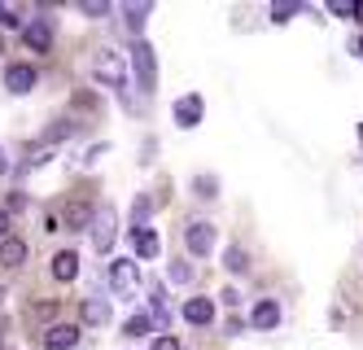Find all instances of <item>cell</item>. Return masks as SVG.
<instances>
[{"label": "cell", "instance_id": "obj_5", "mask_svg": "<svg viewBox=\"0 0 363 350\" xmlns=\"http://www.w3.org/2000/svg\"><path fill=\"white\" fill-rule=\"evenodd\" d=\"M110 285H114L118 293H132V289L140 285V267H136L132 258H118V263L110 267Z\"/></svg>", "mask_w": 363, "mask_h": 350}, {"label": "cell", "instance_id": "obj_4", "mask_svg": "<svg viewBox=\"0 0 363 350\" xmlns=\"http://www.w3.org/2000/svg\"><path fill=\"white\" fill-rule=\"evenodd\" d=\"M184 241H189V254L193 258H206V254L215 250V224H189Z\"/></svg>", "mask_w": 363, "mask_h": 350}, {"label": "cell", "instance_id": "obj_14", "mask_svg": "<svg viewBox=\"0 0 363 350\" xmlns=\"http://www.w3.org/2000/svg\"><path fill=\"white\" fill-rule=\"evenodd\" d=\"M22 40H27L35 53H48V48H53V35H48V26H44V22H31L27 31H22Z\"/></svg>", "mask_w": 363, "mask_h": 350}, {"label": "cell", "instance_id": "obj_12", "mask_svg": "<svg viewBox=\"0 0 363 350\" xmlns=\"http://www.w3.org/2000/svg\"><path fill=\"white\" fill-rule=\"evenodd\" d=\"M74 276H79V254H74V250H62L57 258H53V280H74Z\"/></svg>", "mask_w": 363, "mask_h": 350}, {"label": "cell", "instance_id": "obj_3", "mask_svg": "<svg viewBox=\"0 0 363 350\" xmlns=\"http://www.w3.org/2000/svg\"><path fill=\"white\" fill-rule=\"evenodd\" d=\"M114 232H118V214H114L110 206H101V210L92 214V250H96V254H110Z\"/></svg>", "mask_w": 363, "mask_h": 350}, {"label": "cell", "instance_id": "obj_22", "mask_svg": "<svg viewBox=\"0 0 363 350\" xmlns=\"http://www.w3.org/2000/svg\"><path fill=\"white\" fill-rule=\"evenodd\" d=\"M294 9H298V5H276V9H272V18H276V22H289V18H294Z\"/></svg>", "mask_w": 363, "mask_h": 350}, {"label": "cell", "instance_id": "obj_30", "mask_svg": "<svg viewBox=\"0 0 363 350\" xmlns=\"http://www.w3.org/2000/svg\"><path fill=\"white\" fill-rule=\"evenodd\" d=\"M359 18H363V13H359Z\"/></svg>", "mask_w": 363, "mask_h": 350}, {"label": "cell", "instance_id": "obj_9", "mask_svg": "<svg viewBox=\"0 0 363 350\" xmlns=\"http://www.w3.org/2000/svg\"><path fill=\"white\" fill-rule=\"evenodd\" d=\"M175 123H179V127H197V123H201V97H197V92L175 101Z\"/></svg>", "mask_w": 363, "mask_h": 350}, {"label": "cell", "instance_id": "obj_7", "mask_svg": "<svg viewBox=\"0 0 363 350\" xmlns=\"http://www.w3.org/2000/svg\"><path fill=\"white\" fill-rule=\"evenodd\" d=\"M184 319H189L193 329H206V324L215 319V302H211V298H189V302H184Z\"/></svg>", "mask_w": 363, "mask_h": 350}, {"label": "cell", "instance_id": "obj_17", "mask_svg": "<svg viewBox=\"0 0 363 350\" xmlns=\"http://www.w3.org/2000/svg\"><path fill=\"white\" fill-rule=\"evenodd\" d=\"M127 18H132V31H136V40H140V26H145V18H149V5L140 0V5H127Z\"/></svg>", "mask_w": 363, "mask_h": 350}, {"label": "cell", "instance_id": "obj_26", "mask_svg": "<svg viewBox=\"0 0 363 350\" xmlns=\"http://www.w3.org/2000/svg\"><path fill=\"white\" fill-rule=\"evenodd\" d=\"M0 171H5V153H0Z\"/></svg>", "mask_w": 363, "mask_h": 350}, {"label": "cell", "instance_id": "obj_19", "mask_svg": "<svg viewBox=\"0 0 363 350\" xmlns=\"http://www.w3.org/2000/svg\"><path fill=\"white\" fill-rule=\"evenodd\" d=\"M223 263H228V272H245V267H250V258H245V250H237V246H232V250H228V258H223Z\"/></svg>", "mask_w": 363, "mask_h": 350}, {"label": "cell", "instance_id": "obj_11", "mask_svg": "<svg viewBox=\"0 0 363 350\" xmlns=\"http://www.w3.org/2000/svg\"><path fill=\"white\" fill-rule=\"evenodd\" d=\"M132 246H136V254H140V258H158L162 236L153 232V228H136V232H132Z\"/></svg>", "mask_w": 363, "mask_h": 350}, {"label": "cell", "instance_id": "obj_25", "mask_svg": "<svg viewBox=\"0 0 363 350\" xmlns=\"http://www.w3.org/2000/svg\"><path fill=\"white\" fill-rule=\"evenodd\" d=\"M350 53H354V58H363V40H350Z\"/></svg>", "mask_w": 363, "mask_h": 350}, {"label": "cell", "instance_id": "obj_24", "mask_svg": "<svg viewBox=\"0 0 363 350\" xmlns=\"http://www.w3.org/2000/svg\"><path fill=\"white\" fill-rule=\"evenodd\" d=\"M9 236V210H0V241Z\"/></svg>", "mask_w": 363, "mask_h": 350}, {"label": "cell", "instance_id": "obj_16", "mask_svg": "<svg viewBox=\"0 0 363 350\" xmlns=\"http://www.w3.org/2000/svg\"><path fill=\"white\" fill-rule=\"evenodd\" d=\"M149 329H153V315H136V319H127V324H123L127 337H145Z\"/></svg>", "mask_w": 363, "mask_h": 350}, {"label": "cell", "instance_id": "obj_20", "mask_svg": "<svg viewBox=\"0 0 363 350\" xmlns=\"http://www.w3.org/2000/svg\"><path fill=\"white\" fill-rule=\"evenodd\" d=\"M167 276H171V285H184V280H189V263H184V258H175Z\"/></svg>", "mask_w": 363, "mask_h": 350}, {"label": "cell", "instance_id": "obj_15", "mask_svg": "<svg viewBox=\"0 0 363 350\" xmlns=\"http://www.w3.org/2000/svg\"><path fill=\"white\" fill-rule=\"evenodd\" d=\"M84 319H88V324H106V319H110L106 298H88V302H84Z\"/></svg>", "mask_w": 363, "mask_h": 350}, {"label": "cell", "instance_id": "obj_10", "mask_svg": "<svg viewBox=\"0 0 363 350\" xmlns=\"http://www.w3.org/2000/svg\"><path fill=\"white\" fill-rule=\"evenodd\" d=\"M27 263V241L22 236H5L0 241V267H22Z\"/></svg>", "mask_w": 363, "mask_h": 350}, {"label": "cell", "instance_id": "obj_29", "mask_svg": "<svg viewBox=\"0 0 363 350\" xmlns=\"http://www.w3.org/2000/svg\"><path fill=\"white\" fill-rule=\"evenodd\" d=\"M359 136H363V127H359Z\"/></svg>", "mask_w": 363, "mask_h": 350}, {"label": "cell", "instance_id": "obj_1", "mask_svg": "<svg viewBox=\"0 0 363 350\" xmlns=\"http://www.w3.org/2000/svg\"><path fill=\"white\" fill-rule=\"evenodd\" d=\"M92 66H96V79H101V84H110L114 92L127 97V66H123V58H118L114 48H96Z\"/></svg>", "mask_w": 363, "mask_h": 350}, {"label": "cell", "instance_id": "obj_18", "mask_svg": "<svg viewBox=\"0 0 363 350\" xmlns=\"http://www.w3.org/2000/svg\"><path fill=\"white\" fill-rule=\"evenodd\" d=\"M149 214H153V202L140 193V197H136V206H132V219H136V228H145V219H149Z\"/></svg>", "mask_w": 363, "mask_h": 350}, {"label": "cell", "instance_id": "obj_23", "mask_svg": "<svg viewBox=\"0 0 363 350\" xmlns=\"http://www.w3.org/2000/svg\"><path fill=\"white\" fill-rule=\"evenodd\" d=\"M153 350H179V341H175V337H171V333H162V337H158V341H153Z\"/></svg>", "mask_w": 363, "mask_h": 350}, {"label": "cell", "instance_id": "obj_8", "mask_svg": "<svg viewBox=\"0 0 363 350\" xmlns=\"http://www.w3.org/2000/svg\"><path fill=\"white\" fill-rule=\"evenodd\" d=\"M74 341H79V329H74V324H53V329L44 333L48 350H74Z\"/></svg>", "mask_w": 363, "mask_h": 350}, {"label": "cell", "instance_id": "obj_27", "mask_svg": "<svg viewBox=\"0 0 363 350\" xmlns=\"http://www.w3.org/2000/svg\"><path fill=\"white\" fill-rule=\"evenodd\" d=\"M0 298H5V289H0Z\"/></svg>", "mask_w": 363, "mask_h": 350}, {"label": "cell", "instance_id": "obj_2", "mask_svg": "<svg viewBox=\"0 0 363 350\" xmlns=\"http://www.w3.org/2000/svg\"><path fill=\"white\" fill-rule=\"evenodd\" d=\"M132 66H136L140 92H153V88H158V58H153L149 40H132Z\"/></svg>", "mask_w": 363, "mask_h": 350}, {"label": "cell", "instance_id": "obj_6", "mask_svg": "<svg viewBox=\"0 0 363 350\" xmlns=\"http://www.w3.org/2000/svg\"><path fill=\"white\" fill-rule=\"evenodd\" d=\"M5 88H9L13 97L31 92V88H35V66H27V62H13V66L5 70Z\"/></svg>", "mask_w": 363, "mask_h": 350}, {"label": "cell", "instance_id": "obj_21", "mask_svg": "<svg viewBox=\"0 0 363 350\" xmlns=\"http://www.w3.org/2000/svg\"><path fill=\"white\" fill-rule=\"evenodd\" d=\"M84 13H88V18H106L110 5H106V0H84Z\"/></svg>", "mask_w": 363, "mask_h": 350}, {"label": "cell", "instance_id": "obj_28", "mask_svg": "<svg viewBox=\"0 0 363 350\" xmlns=\"http://www.w3.org/2000/svg\"><path fill=\"white\" fill-rule=\"evenodd\" d=\"M0 48H5V40H0Z\"/></svg>", "mask_w": 363, "mask_h": 350}, {"label": "cell", "instance_id": "obj_13", "mask_svg": "<svg viewBox=\"0 0 363 350\" xmlns=\"http://www.w3.org/2000/svg\"><path fill=\"white\" fill-rule=\"evenodd\" d=\"M250 324H254V329H276V324H280V307H276V302H258L254 315H250Z\"/></svg>", "mask_w": 363, "mask_h": 350}]
</instances>
